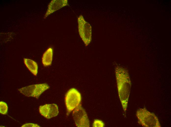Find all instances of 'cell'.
I'll return each mask as SVG.
<instances>
[{
    "label": "cell",
    "instance_id": "obj_7",
    "mask_svg": "<svg viewBox=\"0 0 171 127\" xmlns=\"http://www.w3.org/2000/svg\"><path fill=\"white\" fill-rule=\"evenodd\" d=\"M39 111L42 116L48 119L56 116L59 113L58 106L55 104L41 106L39 108Z\"/></svg>",
    "mask_w": 171,
    "mask_h": 127
},
{
    "label": "cell",
    "instance_id": "obj_11",
    "mask_svg": "<svg viewBox=\"0 0 171 127\" xmlns=\"http://www.w3.org/2000/svg\"><path fill=\"white\" fill-rule=\"evenodd\" d=\"M8 106L7 103L3 101L0 102V113L2 115H6L8 111Z\"/></svg>",
    "mask_w": 171,
    "mask_h": 127
},
{
    "label": "cell",
    "instance_id": "obj_13",
    "mask_svg": "<svg viewBox=\"0 0 171 127\" xmlns=\"http://www.w3.org/2000/svg\"><path fill=\"white\" fill-rule=\"evenodd\" d=\"M21 127H40L39 125H38L37 124H35L33 123H27L24 124L23 125L21 126Z\"/></svg>",
    "mask_w": 171,
    "mask_h": 127
},
{
    "label": "cell",
    "instance_id": "obj_8",
    "mask_svg": "<svg viewBox=\"0 0 171 127\" xmlns=\"http://www.w3.org/2000/svg\"><path fill=\"white\" fill-rule=\"evenodd\" d=\"M68 5L67 0H51L48 5L47 11L44 17V19H45L51 14Z\"/></svg>",
    "mask_w": 171,
    "mask_h": 127
},
{
    "label": "cell",
    "instance_id": "obj_1",
    "mask_svg": "<svg viewBox=\"0 0 171 127\" xmlns=\"http://www.w3.org/2000/svg\"><path fill=\"white\" fill-rule=\"evenodd\" d=\"M115 73L119 99L126 115L131 85L129 75L127 69L118 66L115 67Z\"/></svg>",
    "mask_w": 171,
    "mask_h": 127
},
{
    "label": "cell",
    "instance_id": "obj_3",
    "mask_svg": "<svg viewBox=\"0 0 171 127\" xmlns=\"http://www.w3.org/2000/svg\"><path fill=\"white\" fill-rule=\"evenodd\" d=\"M79 35L86 46L90 43L92 38V28L90 24L86 21L81 15L77 19Z\"/></svg>",
    "mask_w": 171,
    "mask_h": 127
},
{
    "label": "cell",
    "instance_id": "obj_6",
    "mask_svg": "<svg viewBox=\"0 0 171 127\" xmlns=\"http://www.w3.org/2000/svg\"><path fill=\"white\" fill-rule=\"evenodd\" d=\"M72 116L77 127H90V122L86 113L81 104L73 111Z\"/></svg>",
    "mask_w": 171,
    "mask_h": 127
},
{
    "label": "cell",
    "instance_id": "obj_2",
    "mask_svg": "<svg viewBox=\"0 0 171 127\" xmlns=\"http://www.w3.org/2000/svg\"><path fill=\"white\" fill-rule=\"evenodd\" d=\"M136 116L139 124L144 127H161L158 117L153 113L148 111L145 107L137 110Z\"/></svg>",
    "mask_w": 171,
    "mask_h": 127
},
{
    "label": "cell",
    "instance_id": "obj_5",
    "mask_svg": "<svg viewBox=\"0 0 171 127\" xmlns=\"http://www.w3.org/2000/svg\"><path fill=\"white\" fill-rule=\"evenodd\" d=\"M50 87L46 83L29 85L19 88L18 90L24 96L38 98L41 95Z\"/></svg>",
    "mask_w": 171,
    "mask_h": 127
},
{
    "label": "cell",
    "instance_id": "obj_9",
    "mask_svg": "<svg viewBox=\"0 0 171 127\" xmlns=\"http://www.w3.org/2000/svg\"><path fill=\"white\" fill-rule=\"evenodd\" d=\"M53 55V49L51 47L49 48L44 52L42 58V63L44 66H48L51 65Z\"/></svg>",
    "mask_w": 171,
    "mask_h": 127
},
{
    "label": "cell",
    "instance_id": "obj_4",
    "mask_svg": "<svg viewBox=\"0 0 171 127\" xmlns=\"http://www.w3.org/2000/svg\"><path fill=\"white\" fill-rule=\"evenodd\" d=\"M81 100V94L76 89L71 88L66 93L65 97V102L68 115L80 104Z\"/></svg>",
    "mask_w": 171,
    "mask_h": 127
},
{
    "label": "cell",
    "instance_id": "obj_10",
    "mask_svg": "<svg viewBox=\"0 0 171 127\" xmlns=\"http://www.w3.org/2000/svg\"><path fill=\"white\" fill-rule=\"evenodd\" d=\"M24 62L29 70L34 75L36 76L38 69V66L36 62L31 59L27 58L24 59Z\"/></svg>",
    "mask_w": 171,
    "mask_h": 127
},
{
    "label": "cell",
    "instance_id": "obj_12",
    "mask_svg": "<svg viewBox=\"0 0 171 127\" xmlns=\"http://www.w3.org/2000/svg\"><path fill=\"white\" fill-rule=\"evenodd\" d=\"M104 126V124L102 121L96 119L94 120L92 126L94 127H103Z\"/></svg>",
    "mask_w": 171,
    "mask_h": 127
}]
</instances>
